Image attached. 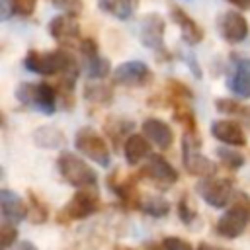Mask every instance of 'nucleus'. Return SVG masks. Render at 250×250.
Returning <instances> with one entry per match:
<instances>
[{
  "mask_svg": "<svg viewBox=\"0 0 250 250\" xmlns=\"http://www.w3.org/2000/svg\"><path fill=\"white\" fill-rule=\"evenodd\" d=\"M164 18L160 14H146L143 16L141 20V31H139V37H141V43L148 49H152L154 53H162V55H168L166 47H164Z\"/></svg>",
  "mask_w": 250,
  "mask_h": 250,
  "instance_id": "obj_8",
  "label": "nucleus"
},
{
  "mask_svg": "<svg viewBox=\"0 0 250 250\" xmlns=\"http://www.w3.org/2000/svg\"><path fill=\"white\" fill-rule=\"evenodd\" d=\"M143 133L145 137L154 143L158 148H170L172 146V141H174V133L170 129L168 123H164L162 119H156V117H148L143 121Z\"/></svg>",
  "mask_w": 250,
  "mask_h": 250,
  "instance_id": "obj_16",
  "label": "nucleus"
},
{
  "mask_svg": "<svg viewBox=\"0 0 250 250\" xmlns=\"http://www.w3.org/2000/svg\"><path fill=\"white\" fill-rule=\"evenodd\" d=\"M57 168L62 180L74 188H92L98 182V176L94 168H90L82 158H78L70 150H62L57 158Z\"/></svg>",
  "mask_w": 250,
  "mask_h": 250,
  "instance_id": "obj_2",
  "label": "nucleus"
},
{
  "mask_svg": "<svg viewBox=\"0 0 250 250\" xmlns=\"http://www.w3.org/2000/svg\"><path fill=\"white\" fill-rule=\"evenodd\" d=\"M23 64L27 70L31 72H37V74H43V76H53V74H66L70 80L78 74V62L76 59L66 53V51H29L23 59Z\"/></svg>",
  "mask_w": 250,
  "mask_h": 250,
  "instance_id": "obj_1",
  "label": "nucleus"
},
{
  "mask_svg": "<svg viewBox=\"0 0 250 250\" xmlns=\"http://www.w3.org/2000/svg\"><path fill=\"white\" fill-rule=\"evenodd\" d=\"M33 143L41 148H61L64 145V135L51 125H43L39 129H35L33 133Z\"/></svg>",
  "mask_w": 250,
  "mask_h": 250,
  "instance_id": "obj_21",
  "label": "nucleus"
},
{
  "mask_svg": "<svg viewBox=\"0 0 250 250\" xmlns=\"http://www.w3.org/2000/svg\"><path fill=\"white\" fill-rule=\"evenodd\" d=\"M84 96H86V100H90V102L105 104V102H109V100H111V90H109V88H105V86H102V84H98V86L88 84V86H86V90H84Z\"/></svg>",
  "mask_w": 250,
  "mask_h": 250,
  "instance_id": "obj_26",
  "label": "nucleus"
},
{
  "mask_svg": "<svg viewBox=\"0 0 250 250\" xmlns=\"http://www.w3.org/2000/svg\"><path fill=\"white\" fill-rule=\"evenodd\" d=\"M162 246H164V250H193L191 244L186 242V240L180 238V236H166V238L162 240Z\"/></svg>",
  "mask_w": 250,
  "mask_h": 250,
  "instance_id": "obj_31",
  "label": "nucleus"
},
{
  "mask_svg": "<svg viewBox=\"0 0 250 250\" xmlns=\"http://www.w3.org/2000/svg\"><path fill=\"white\" fill-rule=\"evenodd\" d=\"M148 250H152V248H148Z\"/></svg>",
  "mask_w": 250,
  "mask_h": 250,
  "instance_id": "obj_36",
  "label": "nucleus"
},
{
  "mask_svg": "<svg viewBox=\"0 0 250 250\" xmlns=\"http://www.w3.org/2000/svg\"><path fill=\"white\" fill-rule=\"evenodd\" d=\"M248 2H250V0H248Z\"/></svg>",
  "mask_w": 250,
  "mask_h": 250,
  "instance_id": "obj_37",
  "label": "nucleus"
},
{
  "mask_svg": "<svg viewBox=\"0 0 250 250\" xmlns=\"http://www.w3.org/2000/svg\"><path fill=\"white\" fill-rule=\"evenodd\" d=\"M18 240V229L12 223H4L0 229V242H2V250H10Z\"/></svg>",
  "mask_w": 250,
  "mask_h": 250,
  "instance_id": "obj_28",
  "label": "nucleus"
},
{
  "mask_svg": "<svg viewBox=\"0 0 250 250\" xmlns=\"http://www.w3.org/2000/svg\"><path fill=\"white\" fill-rule=\"evenodd\" d=\"M80 51L86 57V66H88V74L92 78H104L109 74V62L100 57L98 53V45L94 43V39H84L80 43Z\"/></svg>",
  "mask_w": 250,
  "mask_h": 250,
  "instance_id": "obj_18",
  "label": "nucleus"
},
{
  "mask_svg": "<svg viewBox=\"0 0 250 250\" xmlns=\"http://www.w3.org/2000/svg\"><path fill=\"white\" fill-rule=\"evenodd\" d=\"M27 217H29V221H31V223H35V225L45 223V221H47V217H49V209H47V205H45V203H43L35 193H31V191H29Z\"/></svg>",
  "mask_w": 250,
  "mask_h": 250,
  "instance_id": "obj_24",
  "label": "nucleus"
},
{
  "mask_svg": "<svg viewBox=\"0 0 250 250\" xmlns=\"http://www.w3.org/2000/svg\"><path fill=\"white\" fill-rule=\"evenodd\" d=\"M230 4H234V6H238V8H244L246 4H248V0H229Z\"/></svg>",
  "mask_w": 250,
  "mask_h": 250,
  "instance_id": "obj_35",
  "label": "nucleus"
},
{
  "mask_svg": "<svg viewBox=\"0 0 250 250\" xmlns=\"http://www.w3.org/2000/svg\"><path fill=\"white\" fill-rule=\"evenodd\" d=\"M141 209L150 217H166L170 211V203L160 195H145L141 197Z\"/></svg>",
  "mask_w": 250,
  "mask_h": 250,
  "instance_id": "obj_23",
  "label": "nucleus"
},
{
  "mask_svg": "<svg viewBox=\"0 0 250 250\" xmlns=\"http://www.w3.org/2000/svg\"><path fill=\"white\" fill-rule=\"evenodd\" d=\"M150 78H152V72L148 64L143 61H127V62H121L113 70V82L119 86H127V88L145 86L150 82Z\"/></svg>",
  "mask_w": 250,
  "mask_h": 250,
  "instance_id": "obj_9",
  "label": "nucleus"
},
{
  "mask_svg": "<svg viewBox=\"0 0 250 250\" xmlns=\"http://www.w3.org/2000/svg\"><path fill=\"white\" fill-rule=\"evenodd\" d=\"M250 221V205L244 197V193H240L234 201V205L223 213V217L217 221L215 232L223 238H236L240 236Z\"/></svg>",
  "mask_w": 250,
  "mask_h": 250,
  "instance_id": "obj_4",
  "label": "nucleus"
},
{
  "mask_svg": "<svg viewBox=\"0 0 250 250\" xmlns=\"http://www.w3.org/2000/svg\"><path fill=\"white\" fill-rule=\"evenodd\" d=\"M178 213H180V219H182L186 225H191V221L197 217V211H195V207H193V203H191V199H189L188 195H184V197L180 199V203H178Z\"/></svg>",
  "mask_w": 250,
  "mask_h": 250,
  "instance_id": "obj_27",
  "label": "nucleus"
},
{
  "mask_svg": "<svg viewBox=\"0 0 250 250\" xmlns=\"http://www.w3.org/2000/svg\"><path fill=\"white\" fill-rule=\"evenodd\" d=\"M14 250H39L33 242H29V240H23V242H18L16 246H14Z\"/></svg>",
  "mask_w": 250,
  "mask_h": 250,
  "instance_id": "obj_32",
  "label": "nucleus"
},
{
  "mask_svg": "<svg viewBox=\"0 0 250 250\" xmlns=\"http://www.w3.org/2000/svg\"><path fill=\"white\" fill-rule=\"evenodd\" d=\"M57 8L64 10L66 16H78L82 12V0H53Z\"/></svg>",
  "mask_w": 250,
  "mask_h": 250,
  "instance_id": "obj_30",
  "label": "nucleus"
},
{
  "mask_svg": "<svg viewBox=\"0 0 250 250\" xmlns=\"http://www.w3.org/2000/svg\"><path fill=\"white\" fill-rule=\"evenodd\" d=\"M211 135L217 141H221L225 145H230V146H244L246 145V135H244L242 127L236 121H230V119L213 121Z\"/></svg>",
  "mask_w": 250,
  "mask_h": 250,
  "instance_id": "obj_13",
  "label": "nucleus"
},
{
  "mask_svg": "<svg viewBox=\"0 0 250 250\" xmlns=\"http://www.w3.org/2000/svg\"><path fill=\"white\" fill-rule=\"evenodd\" d=\"M150 145L148 141L143 137V135H129L127 141H125V146H123V154H125V160L129 164H139L143 158L150 156Z\"/></svg>",
  "mask_w": 250,
  "mask_h": 250,
  "instance_id": "obj_20",
  "label": "nucleus"
},
{
  "mask_svg": "<svg viewBox=\"0 0 250 250\" xmlns=\"http://www.w3.org/2000/svg\"><path fill=\"white\" fill-rule=\"evenodd\" d=\"M195 191L205 203L221 209L232 197V182L227 178H203L195 184Z\"/></svg>",
  "mask_w": 250,
  "mask_h": 250,
  "instance_id": "obj_7",
  "label": "nucleus"
},
{
  "mask_svg": "<svg viewBox=\"0 0 250 250\" xmlns=\"http://www.w3.org/2000/svg\"><path fill=\"white\" fill-rule=\"evenodd\" d=\"M139 0H100V8L117 20H127L137 10Z\"/></svg>",
  "mask_w": 250,
  "mask_h": 250,
  "instance_id": "obj_22",
  "label": "nucleus"
},
{
  "mask_svg": "<svg viewBox=\"0 0 250 250\" xmlns=\"http://www.w3.org/2000/svg\"><path fill=\"white\" fill-rule=\"evenodd\" d=\"M197 250H227V248H219V246H213V244H207V242H201Z\"/></svg>",
  "mask_w": 250,
  "mask_h": 250,
  "instance_id": "obj_33",
  "label": "nucleus"
},
{
  "mask_svg": "<svg viewBox=\"0 0 250 250\" xmlns=\"http://www.w3.org/2000/svg\"><path fill=\"white\" fill-rule=\"evenodd\" d=\"M217 29L221 37L229 43H240L248 35V21L240 12L229 10L217 20Z\"/></svg>",
  "mask_w": 250,
  "mask_h": 250,
  "instance_id": "obj_11",
  "label": "nucleus"
},
{
  "mask_svg": "<svg viewBox=\"0 0 250 250\" xmlns=\"http://www.w3.org/2000/svg\"><path fill=\"white\" fill-rule=\"evenodd\" d=\"M49 33L59 41H62V39L68 41V39H76L80 35V27L72 16H57L49 23Z\"/></svg>",
  "mask_w": 250,
  "mask_h": 250,
  "instance_id": "obj_19",
  "label": "nucleus"
},
{
  "mask_svg": "<svg viewBox=\"0 0 250 250\" xmlns=\"http://www.w3.org/2000/svg\"><path fill=\"white\" fill-rule=\"evenodd\" d=\"M217 156L227 168H240L244 164V156L234 148H217Z\"/></svg>",
  "mask_w": 250,
  "mask_h": 250,
  "instance_id": "obj_25",
  "label": "nucleus"
},
{
  "mask_svg": "<svg viewBox=\"0 0 250 250\" xmlns=\"http://www.w3.org/2000/svg\"><path fill=\"white\" fill-rule=\"evenodd\" d=\"M74 146L78 148V152H82L84 156H88L90 160H94L100 166H109V162H111L107 143L92 127H82L76 131Z\"/></svg>",
  "mask_w": 250,
  "mask_h": 250,
  "instance_id": "obj_6",
  "label": "nucleus"
},
{
  "mask_svg": "<svg viewBox=\"0 0 250 250\" xmlns=\"http://www.w3.org/2000/svg\"><path fill=\"white\" fill-rule=\"evenodd\" d=\"M182 158H184V168L197 178H213L217 172V164L203 156L199 152V139L193 133H186L182 141Z\"/></svg>",
  "mask_w": 250,
  "mask_h": 250,
  "instance_id": "obj_5",
  "label": "nucleus"
},
{
  "mask_svg": "<svg viewBox=\"0 0 250 250\" xmlns=\"http://www.w3.org/2000/svg\"><path fill=\"white\" fill-rule=\"evenodd\" d=\"M170 18H172V21L180 27L182 37H184L186 43H189V45L201 43V39H203V29H201V27L195 23V20H193L191 16H188L180 6H172V8H170Z\"/></svg>",
  "mask_w": 250,
  "mask_h": 250,
  "instance_id": "obj_14",
  "label": "nucleus"
},
{
  "mask_svg": "<svg viewBox=\"0 0 250 250\" xmlns=\"http://www.w3.org/2000/svg\"><path fill=\"white\" fill-rule=\"evenodd\" d=\"M0 209H2V217L8 223H20L27 217L25 201L10 189H0Z\"/></svg>",
  "mask_w": 250,
  "mask_h": 250,
  "instance_id": "obj_17",
  "label": "nucleus"
},
{
  "mask_svg": "<svg viewBox=\"0 0 250 250\" xmlns=\"http://www.w3.org/2000/svg\"><path fill=\"white\" fill-rule=\"evenodd\" d=\"M238 113H240V115L244 117V121L250 125V107H240V109H238Z\"/></svg>",
  "mask_w": 250,
  "mask_h": 250,
  "instance_id": "obj_34",
  "label": "nucleus"
},
{
  "mask_svg": "<svg viewBox=\"0 0 250 250\" xmlns=\"http://www.w3.org/2000/svg\"><path fill=\"white\" fill-rule=\"evenodd\" d=\"M8 2H10L12 12L20 16H29L35 10V0H8Z\"/></svg>",
  "mask_w": 250,
  "mask_h": 250,
  "instance_id": "obj_29",
  "label": "nucleus"
},
{
  "mask_svg": "<svg viewBox=\"0 0 250 250\" xmlns=\"http://www.w3.org/2000/svg\"><path fill=\"white\" fill-rule=\"evenodd\" d=\"M16 98L20 100L21 105L51 115L57 109V94L55 88L49 84H29V82H21L16 88Z\"/></svg>",
  "mask_w": 250,
  "mask_h": 250,
  "instance_id": "obj_3",
  "label": "nucleus"
},
{
  "mask_svg": "<svg viewBox=\"0 0 250 250\" xmlns=\"http://www.w3.org/2000/svg\"><path fill=\"white\" fill-rule=\"evenodd\" d=\"M141 176L152 180L154 184H158L162 188H168V186L178 182L176 168L166 158H162L160 154H150L146 158V162L141 166Z\"/></svg>",
  "mask_w": 250,
  "mask_h": 250,
  "instance_id": "obj_10",
  "label": "nucleus"
},
{
  "mask_svg": "<svg viewBox=\"0 0 250 250\" xmlns=\"http://www.w3.org/2000/svg\"><path fill=\"white\" fill-rule=\"evenodd\" d=\"M229 88L238 98H250V59L238 57L234 61V70L229 76Z\"/></svg>",
  "mask_w": 250,
  "mask_h": 250,
  "instance_id": "obj_15",
  "label": "nucleus"
},
{
  "mask_svg": "<svg viewBox=\"0 0 250 250\" xmlns=\"http://www.w3.org/2000/svg\"><path fill=\"white\" fill-rule=\"evenodd\" d=\"M98 207H100L98 195L92 193V191H84V189H82V191H76V193L72 195V199L64 205L61 217L64 215L66 219H72V221H76V219H86V217L94 215V213L98 211Z\"/></svg>",
  "mask_w": 250,
  "mask_h": 250,
  "instance_id": "obj_12",
  "label": "nucleus"
}]
</instances>
